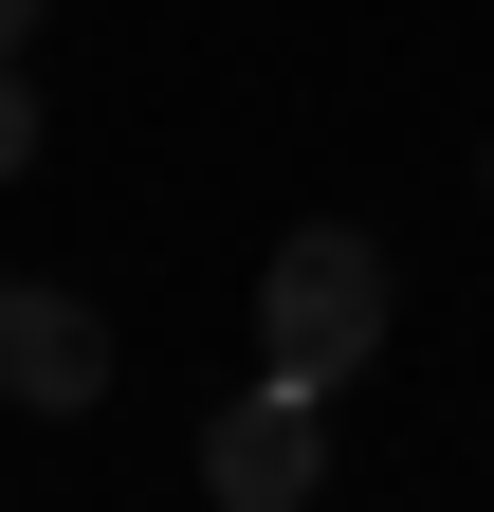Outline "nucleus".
<instances>
[{
	"label": "nucleus",
	"mask_w": 494,
	"mask_h": 512,
	"mask_svg": "<svg viewBox=\"0 0 494 512\" xmlns=\"http://www.w3.org/2000/svg\"><path fill=\"white\" fill-rule=\"evenodd\" d=\"M19 165H37V74L0 55V183H19Z\"/></svg>",
	"instance_id": "4"
},
{
	"label": "nucleus",
	"mask_w": 494,
	"mask_h": 512,
	"mask_svg": "<svg viewBox=\"0 0 494 512\" xmlns=\"http://www.w3.org/2000/svg\"><path fill=\"white\" fill-rule=\"evenodd\" d=\"M202 494H220V512H312V494H330V384H275V366H257V384L202 421Z\"/></svg>",
	"instance_id": "2"
},
{
	"label": "nucleus",
	"mask_w": 494,
	"mask_h": 512,
	"mask_svg": "<svg viewBox=\"0 0 494 512\" xmlns=\"http://www.w3.org/2000/svg\"><path fill=\"white\" fill-rule=\"evenodd\" d=\"M92 384H110V330H92V293H55V275H0V403L74 421Z\"/></svg>",
	"instance_id": "3"
},
{
	"label": "nucleus",
	"mask_w": 494,
	"mask_h": 512,
	"mask_svg": "<svg viewBox=\"0 0 494 512\" xmlns=\"http://www.w3.org/2000/svg\"><path fill=\"white\" fill-rule=\"evenodd\" d=\"M19 37H37V0H0V55H19Z\"/></svg>",
	"instance_id": "5"
},
{
	"label": "nucleus",
	"mask_w": 494,
	"mask_h": 512,
	"mask_svg": "<svg viewBox=\"0 0 494 512\" xmlns=\"http://www.w3.org/2000/svg\"><path fill=\"white\" fill-rule=\"evenodd\" d=\"M366 348H385V238L293 220L275 275H257V366H275V384H348Z\"/></svg>",
	"instance_id": "1"
}]
</instances>
